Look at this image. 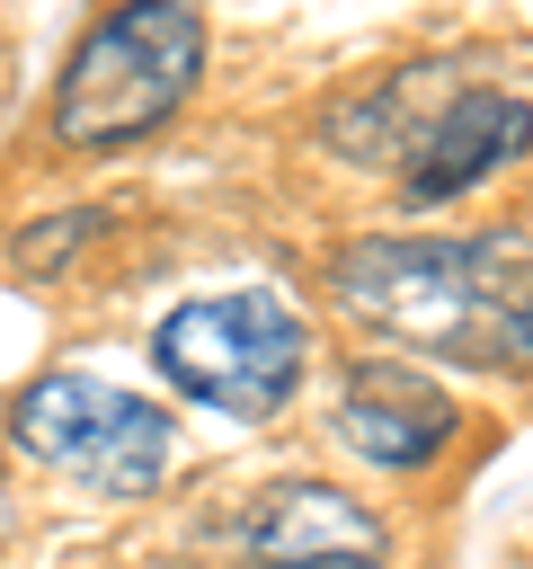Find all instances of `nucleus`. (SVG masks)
Returning a JSON list of instances; mask_svg holds the SVG:
<instances>
[{"label": "nucleus", "mask_w": 533, "mask_h": 569, "mask_svg": "<svg viewBox=\"0 0 533 569\" xmlns=\"http://www.w3.org/2000/svg\"><path fill=\"white\" fill-rule=\"evenodd\" d=\"M151 365L160 382H178V400L222 409V418H275L302 391L311 365V329L293 302H275L266 284L240 293H195L151 329Z\"/></svg>", "instance_id": "3"}, {"label": "nucleus", "mask_w": 533, "mask_h": 569, "mask_svg": "<svg viewBox=\"0 0 533 569\" xmlns=\"http://www.w3.org/2000/svg\"><path fill=\"white\" fill-rule=\"evenodd\" d=\"M249 569H338V560H249Z\"/></svg>", "instance_id": "9"}, {"label": "nucleus", "mask_w": 533, "mask_h": 569, "mask_svg": "<svg viewBox=\"0 0 533 569\" xmlns=\"http://www.w3.org/2000/svg\"><path fill=\"white\" fill-rule=\"evenodd\" d=\"M533 151V107L506 89H462L453 107H435L409 142V196L418 204H453L480 178H497L506 160Z\"/></svg>", "instance_id": "6"}, {"label": "nucleus", "mask_w": 533, "mask_h": 569, "mask_svg": "<svg viewBox=\"0 0 533 569\" xmlns=\"http://www.w3.org/2000/svg\"><path fill=\"white\" fill-rule=\"evenodd\" d=\"M249 560H338V569H373L382 560V525L329 489V480H275L249 516Z\"/></svg>", "instance_id": "7"}, {"label": "nucleus", "mask_w": 533, "mask_h": 569, "mask_svg": "<svg viewBox=\"0 0 533 569\" xmlns=\"http://www.w3.org/2000/svg\"><path fill=\"white\" fill-rule=\"evenodd\" d=\"M204 71V9L195 0H115L53 80V142L62 151H124L160 133Z\"/></svg>", "instance_id": "2"}, {"label": "nucleus", "mask_w": 533, "mask_h": 569, "mask_svg": "<svg viewBox=\"0 0 533 569\" xmlns=\"http://www.w3.org/2000/svg\"><path fill=\"white\" fill-rule=\"evenodd\" d=\"M453 400L409 365V356H355L338 382V445L364 453L373 471H426L453 445Z\"/></svg>", "instance_id": "5"}, {"label": "nucleus", "mask_w": 533, "mask_h": 569, "mask_svg": "<svg viewBox=\"0 0 533 569\" xmlns=\"http://www.w3.org/2000/svg\"><path fill=\"white\" fill-rule=\"evenodd\" d=\"M329 293L391 356L533 373V231H373L329 258Z\"/></svg>", "instance_id": "1"}, {"label": "nucleus", "mask_w": 533, "mask_h": 569, "mask_svg": "<svg viewBox=\"0 0 533 569\" xmlns=\"http://www.w3.org/2000/svg\"><path fill=\"white\" fill-rule=\"evenodd\" d=\"M89 231H98V204H71L53 231H18V240H9V258H18L27 276H53V267H62V249H71V240H89Z\"/></svg>", "instance_id": "8"}, {"label": "nucleus", "mask_w": 533, "mask_h": 569, "mask_svg": "<svg viewBox=\"0 0 533 569\" xmlns=\"http://www.w3.org/2000/svg\"><path fill=\"white\" fill-rule=\"evenodd\" d=\"M9 445L36 471L80 480L89 498H151L160 471H169V453H178V427H169L160 400L62 365V373H36L9 400Z\"/></svg>", "instance_id": "4"}]
</instances>
